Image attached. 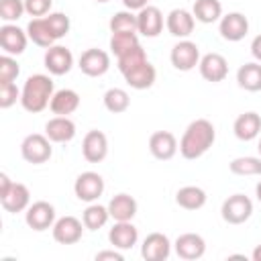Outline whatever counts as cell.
<instances>
[{"label": "cell", "instance_id": "1", "mask_svg": "<svg viewBox=\"0 0 261 261\" xmlns=\"http://www.w3.org/2000/svg\"><path fill=\"white\" fill-rule=\"evenodd\" d=\"M118 61V71L122 73L124 82L135 88V90H147L155 84L157 71L151 65V61L147 59V53L141 45L133 47L130 51L122 53L120 57H116Z\"/></svg>", "mask_w": 261, "mask_h": 261}, {"label": "cell", "instance_id": "2", "mask_svg": "<svg viewBox=\"0 0 261 261\" xmlns=\"http://www.w3.org/2000/svg\"><path fill=\"white\" fill-rule=\"evenodd\" d=\"M216 141V128L210 120L206 118H196L192 120L184 135H181V141H179V153L184 159L188 161H194V159H200Z\"/></svg>", "mask_w": 261, "mask_h": 261}, {"label": "cell", "instance_id": "3", "mask_svg": "<svg viewBox=\"0 0 261 261\" xmlns=\"http://www.w3.org/2000/svg\"><path fill=\"white\" fill-rule=\"evenodd\" d=\"M53 94H55V90H53L51 75L33 73L27 77V82L20 90V106L31 114H39L51 104Z\"/></svg>", "mask_w": 261, "mask_h": 261}, {"label": "cell", "instance_id": "4", "mask_svg": "<svg viewBox=\"0 0 261 261\" xmlns=\"http://www.w3.org/2000/svg\"><path fill=\"white\" fill-rule=\"evenodd\" d=\"M20 155L27 163H33V165H41V163H47L53 155V147H51V141L47 135H41V133H33V135H27L20 143Z\"/></svg>", "mask_w": 261, "mask_h": 261}, {"label": "cell", "instance_id": "5", "mask_svg": "<svg viewBox=\"0 0 261 261\" xmlns=\"http://www.w3.org/2000/svg\"><path fill=\"white\" fill-rule=\"evenodd\" d=\"M253 214V202L245 194H232L228 196L220 206V216L228 224H243Z\"/></svg>", "mask_w": 261, "mask_h": 261}, {"label": "cell", "instance_id": "6", "mask_svg": "<svg viewBox=\"0 0 261 261\" xmlns=\"http://www.w3.org/2000/svg\"><path fill=\"white\" fill-rule=\"evenodd\" d=\"M55 206L45 202V200H39V202H33L27 210H24V222L29 228L37 230V232H43L47 228H53L55 224Z\"/></svg>", "mask_w": 261, "mask_h": 261}, {"label": "cell", "instance_id": "7", "mask_svg": "<svg viewBox=\"0 0 261 261\" xmlns=\"http://www.w3.org/2000/svg\"><path fill=\"white\" fill-rule=\"evenodd\" d=\"M73 192H75L77 200L92 204L104 194V177L100 173H96V171H84V173H80L75 177Z\"/></svg>", "mask_w": 261, "mask_h": 261}, {"label": "cell", "instance_id": "8", "mask_svg": "<svg viewBox=\"0 0 261 261\" xmlns=\"http://www.w3.org/2000/svg\"><path fill=\"white\" fill-rule=\"evenodd\" d=\"M169 59H171V65L177 71H190V69H194L200 63V49H198V45L194 41L179 39L171 47Z\"/></svg>", "mask_w": 261, "mask_h": 261}, {"label": "cell", "instance_id": "9", "mask_svg": "<svg viewBox=\"0 0 261 261\" xmlns=\"http://www.w3.org/2000/svg\"><path fill=\"white\" fill-rule=\"evenodd\" d=\"M77 67L90 77H100L110 69V55L96 47L86 49L77 59Z\"/></svg>", "mask_w": 261, "mask_h": 261}, {"label": "cell", "instance_id": "10", "mask_svg": "<svg viewBox=\"0 0 261 261\" xmlns=\"http://www.w3.org/2000/svg\"><path fill=\"white\" fill-rule=\"evenodd\" d=\"M84 222L75 216H61L55 220L51 232H53V239L55 243L59 245H75L82 234H84Z\"/></svg>", "mask_w": 261, "mask_h": 261}, {"label": "cell", "instance_id": "11", "mask_svg": "<svg viewBox=\"0 0 261 261\" xmlns=\"http://www.w3.org/2000/svg\"><path fill=\"white\" fill-rule=\"evenodd\" d=\"M27 43H29V35L20 27H16L12 22H6L0 27V47L6 55L16 57V55L24 53Z\"/></svg>", "mask_w": 261, "mask_h": 261}, {"label": "cell", "instance_id": "12", "mask_svg": "<svg viewBox=\"0 0 261 261\" xmlns=\"http://www.w3.org/2000/svg\"><path fill=\"white\" fill-rule=\"evenodd\" d=\"M218 33L224 41L237 43L249 33V20L243 12H228L218 20Z\"/></svg>", "mask_w": 261, "mask_h": 261}, {"label": "cell", "instance_id": "13", "mask_svg": "<svg viewBox=\"0 0 261 261\" xmlns=\"http://www.w3.org/2000/svg\"><path fill=\"white\" fill-rule=\"evenodd\" d=\"M82 155L88 163H100L106 159L108 155V139L102 130L94 128V130H88L84 135V141H82Z\"/></svg>", "mask_w": 261, "mask_h": 261}, {"label": "cell", "instance_id": "14", "mask_svg": "<svg viewBox=\"0 0 261 261\" xmlns=\"http://www.w3.org/2000/svg\"><path fill=\"white\" fill-rule=\"evenodd\" d=\"M43 63H45V67H47V71L51 75H65L73 67V55L63 45H51L45 51Z\"/></svg>", "mask_w": 261, "mask_h": 261}, {"label": "cell", "instance_id": "15", "mask_svg": "<svg viewBox=\"0 0 261 261\" xmlns=\"http://www.w3.org/2000/svg\"><path fill=\"white\" fill-rule=\"evenodd\" d=\"M171 255V241L163 232H151L141 245V257L145 261H165Z\"/></svg>", "mask_w": 261, "mask_h": 261}, {"label": "cell", "instance_id": "16", "mask_svg": "<svg viewBox=\"0 0 261 261\" xmlns=\"http://www.w3.org/2000/svg\"><path fill=\"white\" fill-rule=\"evenodd\" d=\"M137 31H139V35H143L147 39L159 37L163 31V12L151 4L141 8L137 12Z\"/></svg>", "mask_w": 261, "mask_h": 261}, {"label": "cell", "instance_id": "17", "mask_svg": "<svg viewBox=\"0 0 261 261\" xmlns=\"http://www.w3.org/2000/svg\"><path fill=\"white\" fill-rule=\"evenodd\" d=\"M198 69H200V75L206 82L218 84L228 75V61L220 53H206V55L200 57Z\"/></svg>", "mask_w": 261, "mask_h": 261}, {"label": "cell", "instance_id": "18", "mask_svg": "<svg viewBox=\"0 0 261 261\" xmlns=\"http://www.w3.org/2000/svg\"><path fill=\"white\" fill-rule=\"evenodd\" d=\"M177 139L169 130H157L149 137V151L159 161H169L177 153Z\"/></svg>", "mask_w": 261, "mask_h": 261}, {"label": "cell", "instance_id": "19", "mask_svg": "<svg viewBox=\"0 0 261 261\" xmlns=\"http://www.w3.org/2000/svg\"><path fill=\"white\" fill-rule=\"evenodd\" d=\"M175 255L186 261H196L206 253V241L196 232H184L173 243Z\"/></svg>", "mask_w": 261, "mask_h": 261}, {"label": "cell", "instance_id": "20", "mask_svg": "<svg viewBox=\"0 0 261 261\" xmlns=\"http://www.w3.org/2000/svg\"><path fill=\"white\" fill-rule=\"evenodd\" d=\"M108 241L114 249L126 251L133 249L139 241V230L130 220H118L112 224V228L108 230Z\"/></svg>", "mask_w": 261, "mask_h": 261}, {"label": "cell", "instance_id": "21", "mask_svg": "<svg viewBox=\"0 0 261 261\" xmlns=\"http://www.w3.org/2000/svg\"><path fill=\"white\" fill-rule=\"evenodd\" d=\"M194 24H196V18L186 8H173L165 18V27H167L169 35H173L177 39H188L194 33Z\"/></svg>", "mask_w": 261, "mask_h": 261}, {"label": "cell", "instance_id": "22", "mask_svg": "<svg viewBox=\"0 0 261 261\" xmlns=\"http://www.w3.org/2000/svg\"><path fill=\"white\" fill-rule=\"evenodd\" d=\"M0 204L6 212L16 214V212H24L31 206V192L24 184L20 181H12L10 190L0 198Z\"/></svg>", "mask_w": 261, "mask_h": 261}, {"label": "cell", "instance_id": "23", "mask_svg": "<svg viewBox=\"0 0 261 261\" xmlns=\"http://www.w3.org/2000/svg\"><path fill=\"white\" fill-rule=\"evenodd\" d=\"M232 133L239 141L243 143H249L253 139L259 137L261 133V116L257 112H243L234 118V124H232Z\"/></svg>", "mask_w": 261, "mask_h": 261}, {"label": "cell", "instance_id": "24", "mask_svg": "<svg viewBox=\"0 0 261 261\" xmlns=\"http://www.w3.org/2000/svg\"><path fill=\"white\" fill-rule=\"evenodd\" d=\"M45 135L51 143H69L75 137V122L69 116H53L45 122Z\"/></svg>", "mask_w": 261, "mask_h": 261}, {"label": "cell", "instance_id": "25", "mask_svg": "<svg viewBox=\"0 0 261 261\" xmlns=\"http://www.w3.org/2000/svg\"><path fill=\"white\" fill-rule=\"evenodd\" d=\"M49 108L55 116H69L80 108V94L75 90H69V88L57 90L51 98Z\"/></svg>", "mask_w": 261, "mask_h": 261}, {"label": "cell", "instance_id": "26", "mask_svg": "<svg viewBox=\"0 0 261 261\" xmlns=\"http://www.w3.org/2000/svg\"><path fill=\"white\" fill-rule=\"evenodd\" d=\"M108 212H110V218H114V222L118 220H133L135 214H137V200L128 194H116L110 198L108 202Z\"/></svg>", "mask_w": 261, "mask_h": 261}, {"label": "cell", "instance_id": "27", "mask_svg": "<svg viewBox=\"0 0 261 261\" xmlns=\"http://www.w3.org/2000/svg\"><path fill=\"white\" fill-rule=\"evenodd\" d=\"M175 204L184 210H200L206 204V192L198 186H184L175 192Z\"/></svg>", "mask_w": 261, "mask_h": 261}, {"label": "cell", "instance_id": "28", "mask_svg": "<svg viewBox=\"0 0 261 261\" xmlns=\"http://www.w3.org/2000/svg\"><path fill=\"white\" fill-rule=\"evenodd\" d=\"M192 14L198 22L212 24L222 18V4L220 0H196L192 6Z\"/></svg>", "mask_w": 261, "mask_h": 261}, {"label": "cell", "instance_id": "29", "mask_svg": "<svg viewBox=\"0 0 261 261\" xmlns=\"http://www.w3.org/2000/svg\"><path fill=\"white\" fill-rule=\"evenodd\" d=\"M237 84L247 92H259L261 90V63L251 61L239 67L237 71Z\"/></svg>", "mask_w": 261, "mask_h": 261}, {"label": "cell", "instance_id": "30", "mask_svg": "<svg viewBox=\"0 0 261 261\" xmlns=\"http://www.w3.org/2000/svg\"><path fill=\"white\" fill-rule=\"evenodd\" d=\"M27 35H29V41H33L35 45H39V47H43V49H49V47L55 43L51 31H49V24H47V20H45V16L29 20V24H27Z\"/></svg>", "mask_w": 261, "mask_h": 261}, {"label": "cell", "instance_id": "31", "mask_svg": "<svg viewBox=\"0 0 261 261\" xmlns=\"http://www.w3.org/2000/svg\"><path fill=\"white\" fill-rule=\"evenodd\" d=\"M110 218V212H108V206H102V204H90L84 214H82V222L88 230H98L102 228Z\"/></svg>", "mask_w": 261, "mask_h": 261}, {"label": "cell", "instance_id": "32", "mask_svg": "<svg viewBox=\"0 0 261 261\" xmlns=\"http://www.w3.org/2000/svg\"><path fill=\"white\" fill-rule=\"evenodd\" d=\"M130 106V98H128V92L122 90V88H110L106 90L104 94V108L112 114H122L126 112Z\"/></svg>", "mask_w": 261, "mask_h": 261}, {"label": "cell", "instance_id": "33", "mask_svg": "<svg viewBox=\"0 0 261 261\" xmlns=\"http://www.w3.org/2000/svg\"><path fill=\"white\" fill-rule=\"evenodd\" d=\"M108 27H110V33H139L137 31V14H133V10L114 12Z\"/></svg>", "mask_w": 261, "mask_h": 261}, {"label": "cell", "instance_id": "34", "mask_svg": "<svg viewBox=\"0 0 261 261\" xmlns=\"http://www.w3.org/2000/svg\"><path fill=\"white\" fill-rule=\"evenodd\" d=\"M228 169L234 175H261V157H234Z\"/></svg>", "mask_w": 261, "mask_h": 261}, {"label": "cell", "instance_id": "35", "mask_svg": "<svg viewBox=\"0 0 261 261\" xmlns=\"http://www.w3.org/2000/svg\"><path fill=\"white\" fill-rule=\"evenodd\" d=\"M137 45H141L139 43V33H112L110 35V51L116 57H120L122 53L130 51Z\"/></svg>", "mask_w": 261, "mask_h": 261}, {"label": "cell", "instance_id": "36", "mask_svg": "<svg viewBox=\"0 0 261 261\" xmlns=\"http://www.w3.org/2000/svg\"><path fill=\"white\" fill-rule=\"evenodd\" d=\"M45 20H47L49 31H51V35H53L55 41L63 39V37L69 33L71 22H69V16H67V14H63V12H49V14L45 16Z\"/></svg>", "mask_w": 261, "mask_h": 261}, {"label": "cell", "instance_id": "37", "mask_svg": "<svg viewBox=\"0 0 261 261\" xmlns=\"http://www.w3.org/2000/svg\"><path fill=\"white\" fill-rule=\"evenodd\" d=\"M24 12V0H0V18L4 22H16Z\"/></svg>", "mask_w": 261, "mask_h": 261}, {"label": "cell", "instance_id": "38", "mask_svg": "<svg viewBox=\"0 0 261 261\" xmlns=\"http://www.w3.org/2000/svg\"><path fill=\"white\" fill-rule=\"evenodd\" d=\"M18 73H20V65H18V61L12 57V55H2L0 57V84H4V82H14L16 77H18Z\"/></svg>", "mask_w": 261, "mask_h": 261}, {"label": "cell", "instance_id": "39", "mask_svg": "<svg viewBox=\"0 0 261 261\" xmlns=\"http://www.w3.org/2000/svg\"><path fill=\"white\" fill-rule=\"evenodd\" d=\"M16 100H20V90L16 88L14 82H4L0 84V108H10L12 104H16Z\"/></svg>", "mask_w": 261, "mask_h": 261}, {"label": "cell", "instance_id": "40", "mask_svg": "<svg viewBox=\"0 0 261 261\" xmlns=\"http://www.w3.org/2000/svg\"><path fill=\"white\" fill-rule=\"evenodd\" d=\"M51 4H53V0H24V10H27L29 16L41 18V16L49 14Z\"/></svg>", "mask_w": 261, "mask_h": 261}, {"label": "cell", "instance_id": "41", "mask_svg": "<svg viewBox=\"0 0 261 261\" xmlns=\"http://www.w3.org/2000/svg\"><path fill=\"white\" fill-rule=\"evenodd\" d=\"M106 259H110V261H122L124 255L120 253V249L118 251L116 249H108V251H98L96 253V261H106Z\"/></svg>", "mask_w": 261, "mask_h": 261}, {"label": "cell", "instance_id": "42", "mask_svg": "<svg viewBox=\"0 0 261 261\" xmlns=\"http://www.w3.org/2000/svg\"><path fill=\"white\" fill-rule=\"evenodd\" d=\"M251 55L255 57V61L261 63V35H257V37L251 41Z\"/></svg>", "mask_w": 261, "mask_h": 261}, {"label": "cell", "instance_id": "43", "mask_svg": "<svg viewBox=\"0 0 261 261\" xmlns=\"http://www.w3.org/2000/svg\"><path fill=\"white\" fill-rule=\"evenodd\" d=\"M126 10H141L145 6H149V0H122Z\"/></svg>", "mask_w": 261, "mask_h": 261}, {"label": "cell", "instance_id": "44", "mask_svg": "<svg viewBox=\"0 0 261 261\" xmlns=\"http://www.w3.org/2000/svg\"><path fill=\"white\" fill-rule=\"evenodd\" d=\"M10 186H12V179L6 173H0V198L10 190Z\"/></svg>", "mask_w": 261, "mask_h": 261}, {"label": "cell", "instance_id": "45", "mask_svg": "<svg viewBox=\"0 0 261 261\" xmlns=\"http://www.w3.org/2000/svg\"><path fill=\"white\" fill-rule=\"evenodd\" d=\"M251 259H253V261H261V245H257V247L253 249V253H251Z\"/></svg>", "mask_w": 261, "mask_h": 261}, {"label": "cell", "instance_id": "46", "mask_svg": "<svg viewBox=\"0 0 261 261\" xmlns=\"http://www.w3.org/2000/svg\"><path fill=\"white\" fill-rule=\"evenodd\" d=\"M255 196H257V200L261 202V181H259V184L255 186Z\"/></svg>", "mask_w": 261, "mask_h": 261}, {"label": "cell", "instance_id": "47", "mask_svg": "<svg viewBox=\"0 0 261 261\" xmlns=\"http://www.w3.org/2000/svg\"><path fill=\"white\" fill-rule=\"evenodd\" d=\"M257 151H259V157H261V139H259V145H257Z\"/></svg>", "mask_w": 261, "mask_h": 261}, {"label": "cell", "instance_id": "48", "mask_svg": "<svg viewBox=\"0 0 261 261\" xmlns=\"http://www.w3.org/2000/svg\"><path fill=\"white\" fill-rule=\"evenodd\" d=\"M96 2H100V4H104V2H110V0H96Z\"/></svg>", "mask_w": 261, "mask_h": 261}]
</instances>
